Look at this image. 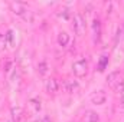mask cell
Returning a JSON list of instances; mask_svg holds the SVG:
<instances>
[{
    "label": "cell",
    "mask_w": 124,
    "mask_h": 122,
    "mask_svg": "<svg viewBox=\"0 0 124 122\" xmlns=\"http://www.w3.org/2000/svg\"><path fill=\"white\" fill-rule=\"evenodd\" d=\"M72 26H74V32L78 34V36H84L85 30H87V23H85V19L81 13H75L74 14V19H72Z\"/></svg>",
    "instance_id": "1"
},
{
    "label": "cell",
    "mask_w": 124,
    "mask_h": 122,
    "mask_svg": "<svg viewBox=\"0 0 124 122\" xmlns=\"http://www.w3.org/2000/svg\"><path fill=\"white\" fill-rule=\"evenodd\" d=\"M72 72L77 78H84L88 72V62L85 59H78L72 65Z\"/></svg>",
    "instance_id": "2"
},
{
    "label": "cell",
    "mask_w": 124,
    "mask_h": 122,
    "mask_svg": "<svg viewBox=\"0 0 124 122\" xmlns=\"http://www.w3.org/2000/svg\"><path fill=\"white\" fill-rule=\"evenodd\" d=\"M121 82H123V79H121V73H120L118 70H114V72L108 73V76H107V85H108L110 88L116 89Z\"/></svg>",
    "instance_id": "3"
},
{
    "label": "cell",
    "mask_w": 124,
    "mask_h": 122,
    "mask_svg": "<svg viewBox=\"0 0 124 122\" xmlns=\"http://www.w3.org/2000/svg\"><path fill=\"white\" fill-rule=\"evenodd\" d=\"M10 9H12V12H13L15 14H17V16H23V14L28 12L26 4H25V3H20V1H12V3H10Z\"/></svg>",
    "instance_id": "4"
},
{
    "label": "cell",
    "mask_w": 124,
    "mask_h": 122,
    "mask_svg": "<svg viewBox=\"0 0 124 122\" xmlns=\"http://www.w3.org/2000/svg\"><path fill=\"white\" fill-rule=\"evenodd\" d=\"M107 101V95L104 91H98V92H94L91 95V102L94 105H102L104 102Z\"/></svg>",
    "instance_id": "5"
},
{
    "label": "cell",
    "mask_w": 124,
    "mask_h": 122,
    "mask_svg": "<svg viewBox=\"0 0 124 122\" xmlns=\"http://www.w3.org/2000/svg\"><path fill=\"white\" fill-rule=\"evenodd\" d=\"M45 89H46L48 93L55 95L56 92L59 91V83H58V81H56V79H54V78L48 79V81H46V85H45Z\"/></svg>",
    "instance_id": "6"
},
{
    "label": "cell",
    "mask_w": 124,
    "mask_h": 122,
    "mask_svg": "<svg viewBox=\"0 0 124 122\" xmlns=\"http://www.w3.org/2000/svg\"><path fill=\"white\" fill-rule=\"evenodd\" d=\"M78 89H79V83L77 81H74V79H66L65 81V91L68 93H74Z\"/></svg>",
    "instance_id": "7"
},
{
    "label": "cell",
    "mask_w": 124,
    "mask_h": 122,
    "mask_svg": "<svg viewBox=\"0 0 124 122\" xmlns=\"http://www.w3.org/2000/svg\"><path fill=\"white\" fill-rule=\"evenodd\" d=\"M10 115H12V119H13V122L20 121V118H22V115H23V109H22L19 105L12 106V109H10Z\"/></svg>",
    "instance_id": "8"
},
{
    "label": "cell",
    "mask_w": 124,
    "mask_h": 122,
    "mask_svg": "<svg viewBox=\"0 0 124 122\" xmlns=\"http://www.w3.org/2000/svg\"><path fill=\"white\" fill-rule=\"evenodd\" d=\"M93 33H94V42H98L100 36H101V22L98 19H95L93 22Z\"/></svg>",
    "instance_id": "9"
},
{
    "label": "cell",
    "mask_w": 124,
    "mask_h": 122,
    "mask_svg": "<svg viewBox=\"0 0 124 122\" xmlns=\"http://www.w3.org/2000/svg\"><path fill=\"white\" fill-rule=\"evenodd\" d=\"M69 40H71V37H69V34L66 32H61L58 34V45L62 46V47H66L69 45Z\"/></svg>",
    "instance_id": "10"
},
{
    "label": "cell",
    "mask_w": 124,
    "mask_h": 122,
    "mask_svg": "<svg viewBox=\"0 0 124 122\" xmlns=\"http://www.w3.org/2000/svg\"><path fill=\"white\" fill-rule=\"evenodd\" d=\"M85 122H100V116L97 112L94 111H88L85 115Z\"/></svg>",
    "instance_id": "11"
},
{
    "label": "cell",
    "mask_w": 124,
    "mask_h": 122,
    "mask_svg": "<svg viewBox=\"0 0 124 122\" xmlns=\"http://www.w3.org/2000/svg\"><path fill=\"white\" fill-rule=\"evenodd\" d=\"M38 72H39V75H42V76L48 73V63H46L45 61L39 63V66H38Z\"/></svg>",
    "instance_id": "12"
},
{
    "label": "cell",
    "mask_w": 124,
    "mask_h": 122,
    "mask_svg": "<svg viewBox=\"0 0 124 122\" xmlns=\"http://www.w3.org/2000/svg\"><path fill=\"white\" fill-rule=\"evenodd\" d=\"M29 105L33 108L35 112H39V111H40V101H39V99H35V98L31 99V101H29Z\"/></svg>",
    "instance_id": "13"
},
{
    "label": "cell",
    "mask_w": 124,
    "mask_h": 122,
    "mask_svg": "<svg viewBox=\"0 0 124 122\" xmlns=\"http://www.w3.org/2000/svg\"><path fill=\"white\" fill-rule=\"evenodd\" d=\"M116 92L118 93V96H120V101L124 103V81L120 83V85H118V86H117V88H116Z\"/></svg>",
    "instance_id": "14"
},
{
    "label": "cell",
    "mask_w": 124,
    "mask_h": 122,
    "mask_svg": "<svg viewBox=\"0 0 124 122\" xmlns=\"http://www.w3.org/2000/svg\"><path fill=\"white\" fill-rule=\"evenodd\" d=\"M107 65H108V58H107V56H102L101 61H100V63H98V70H104Z\"/></svg>",
    "instance_id": "15"
},
{
    "label": "cell",
    "mask_w": 124,
    "mask_h": 122,
    "mask_svg": "<svg viewBox=\"0 0 124 122\" xmlns=\"http://www.w3.org/2000/svg\"><path fill=\"white\" fill-rule=\"evenodd\" d=\"M7 40H6V34H1L0 33V50H4V47L7 46Z\"/></svg>",
    "instance_id": "16"
},
{
    "label": "cell",
    "mask_w": 124,
    "mask_h": 122,
    "mask_svg": "<svg viewBox=\"0 0 124 122\" xmlns=\"http://www.w3.org/2000/svg\"><path fill=\"white\" fill-rule=\"evenodd\" d=\"M6 40L9 45H13V30H7L6 33Z\"/></svg>",
    "instance_id": "17"
},
{
    "label": "cell",
    "mask_w": 124,
    "mask_h": 122,
    "mask_svg": "<svg viewBox=\"0 0 124 122\" xmlns=\"http://www.w3.org/2000/svg\"><path fill=\"white\" fill-rule=\"evenodd\" d=\"M22 17H23L25 20H29V22H32V20H33V12L28 10V12H26V13H25V14H23Z\"/></svg>",
    "instance_id": "18"
},
{
    "label": "cell",
    "mask_w": 124,
    "mask_h": 122,
    "mask_svg": "<svg viewBox=\"0 0 124 122\" xmlns=\"http://www.w3.org/2000/svg\"><path fill=\"white\" fill-rule=\"evenodd\" d=\"M39 122H52V121H51V118H49V116H43Z\"/></svg>",
    "instance_id": "19"
}]
</instances>
